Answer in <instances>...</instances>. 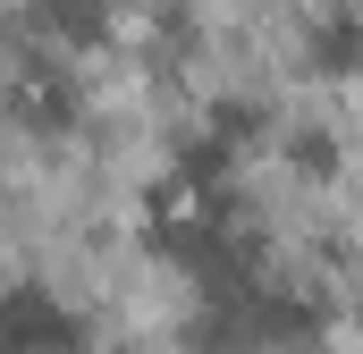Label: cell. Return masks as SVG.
Instances as JSON below:
<instances>
[{"label": "cell", "instance_id": "2", "mask_svg": "<svg viewBox=\"0 0 363 354\" xmlns=\"http://www.w3.org/2000/svg\"><path fill=\"white\" fill-rule=\"evenodd\" d=\"M304 59H313V76H355L363 68V17L355 8H330V17L313 25V51H304Z\"/></svg>", "mask_w": 363, "mask_h": 354}, {"label": "cell", "instance_id": "3", "mask_svg": "<svg viewBox=\"0 0 363 354\" xmlns=\"http://www.w3.org/2000/svg\"><path fill=\"white\" fill-rule=\"evenodd\" d=\"M287 161H296V169H313V177H330V169H338V144H330L321 127H304V135L287 144Z\"/></svg>", "mask_w": 363, "mask_h": 354}, {"label": "cell", "instance_id": "1", "mask_svg": "<svg viewBox=\"0 0 363 354\" xmlns=\"http://www.w3.org/2000/svg\"><path fill=\"white\" fill-rule=\"evenodd\" d=\"M0 354H85V321L68 304H51L43 287H9L0 295Z\"/></svg>", "mask_w": 363, "mask_h": 354}]
</instances>
